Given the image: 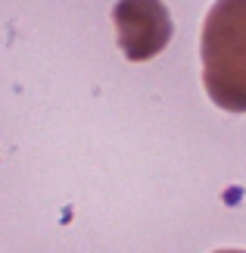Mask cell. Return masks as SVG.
<instances>
[{
    "label": "cell",
    "instance_id": "3957f363",
    "mask_svg": "<svg viewBox=\"0 0 246 253\" xmlns=\"http://www.w3.org/2000/svg\"><path fill=\"white\" fill-rule=\"evenodd\" d=\"M218 253H246V250H218Z\"/></svg>",
    "mask_w": 246,
    "mask_h": 253
},
{
    "label": "cell",
    "instance_id": "7a4b0ae2",
    "mask_svg": "<svg viewBox=\"0 0 246 253\" xmlns=\"http://www.w3.org/2000/svg\"><path fill=\"white\" fill-rule=\"evenodd\" d=\"M119 47L131 63L159 56L172 41V16L162 0H119L112 6Z\"/></svg>",
    "mask_w": 246,
    "mask_h": 253
},
{
    "label": "cell",
    "instance_id": "6da1fadb",
    "mask_svg": "<svg viewBox=\"0 0 246 253\" xmlns=\"http://www.w3.org/2000/svg\"><path fill=\"white\" fill-rule=\"evenodd\" d=\"M203 84L215 106L246 113V0H215L203 25Z\"/></svg>",
    "mask_w": 246,
    "mask_h": 253
}]
</instances>
